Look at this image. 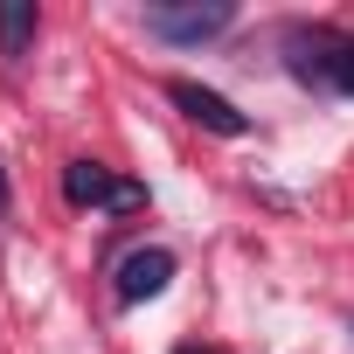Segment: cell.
<instances>
[{
    "mask_svg": "<svg viewBox=\"0 0 354 354\" xmlns=\"http://www.w3.org/2000/svg\"><path fill=\"white\" fill-rule=\"evenodd\" d=\"M63 195H70L77 209H111V216H132V209L146 202L139 181H111L97 160H70V167H63Z\"/></svg>",
    "mask_w": 354,
    "mask_h": 354,
    "instance_id": "7a4b0ae2",
    "label": "cell"
},
{
    "mask_svg": "<svg viewBox=\"0 0 354 354\" xmlns=\"http://www.w3.org/2000/svg\"><path fill=\"white\" fill-rule=\"evenodd\" d=\"M167 97L181 104V111H188L195 125L223 132V139H243V132H250V118H243V111H236V104H230L223 91H209V84H195V77H174V84H167Z\"/></svg>",
    "mask_w": 354,
    "mask_h": 354,
    "instance_id": "3957f363",
    "label": "cell"
},
{
    "mask_svg": "<svg viewBox=\"0 0 354 354\" xmlns=\"http://www.w3.org/2000/svg\"><path fill=\"white\" fill-rule=\"evenodd\" d=\"M167 278H174V257H167L160 243H146V250H132V257L118 264V299H125V306L160 299V292H167Z\"/></svg>",
    "mask_w": 354,
    "mask_h": 354,
    "instance_id": "277c9868",
    "label": "cell"
},
{
    "mask_svg": "<svg viewBox=\"0 0 354 354\" xmlns=\"http://www.w3.org/2000/svg\"><path fill=\"white\" fill-rule=\"evenodd\" d=\"M174 354H216V347H174Z\"/></svg>",
    "mask_w": 354,
    "mask_h": 354,
    "instance_id": "52a82bcc",
    "label": "cell"
},
{
    "mask_svg": "<svg viewBox=\"0 0 354 354\" xmlns=\"http://www.w3.org/2000/svg\"><path fill=\"white\" fill-rule=\"evenodd\" d=\"M0 209H8V174H0Z\"/></svg>",
    "mask_w": 354,
    "mask_h": 354,
    "instance_id": "ba28073f",
    "label": "cell"
},
{
    "mask_svg": "<svg viewBox=\"0 0 354 354\" xmlns=\"http://www.w3.org/2000/svg\"><path fill=\"white\" fill-rule=\"evenodd\" d=\"M236 21V8L230 0H160V8H146V28L160 35V42H216L223 28Z\"/></svg>",
    "mask_w": 354,
    "mask_h": 354,
    "instance_id": "6da1fadb",
    "label": "cell"
},
{
    "mask_svg": "<svg viewBox=\"0 0 354 354\" xmlns=\"http://www.w3.org/2000/svg\"><path fill=\"white\" fill-rule=\"evenodd\" d=\"M326 91L354 97V35H340V49H333V84H326Z\"/></svg>",
    "mask_w": 354,
    "mask_h": 354,
    "instance_id": "8992f818",
    "label": "cell"
},
{
    "mask_svg": "<svg viewBox=\"0 0 354 354\" xmlns=\"http://www.w3.org/2000/svg\"><path fill=\"white\" fill-rule=\"evenodd\" d=\"M35 0H0V56H28V42H35Z\"/></svg>",
    "mask_w": 354,
    "mask_h": 354,
    "instance_id": "5b68a950",
    "label": "cell"
}]
</instances>
